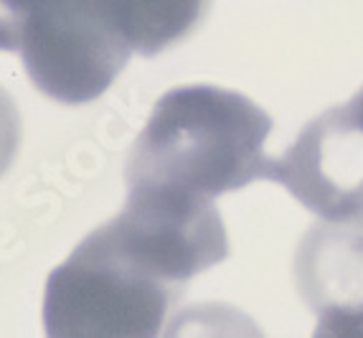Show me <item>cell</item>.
<instances>
[{"label": "cell", "mask_w": 363, "mask_h": 338, "mask_svg": "<svg viewBox=\"0 0 363 338\" xmlns=\"http://www.w3.org/2000/svg\"><path fill=\"white\" fill-rule=\"evenodd\" d=\"M54 3L59 0H0V51H18L23 23Z\"/></svg>", "instance_id": "obj_8"}, {"label": "cell", "mask_w": 363, "mask_h": 338, "mask_svg": "<svg viewBox=\"0 0 363 338\" xmlns=\"http://www.w3.org/2000/svg\"><path fill=\"white\" fill-rule=\"evenodd\" d=\"M295 272L318 315V336L363 338V214L313 227L297 249Z\"/></svg>", "instance_id": "obj_6"}, {"label": "cell", "mask_w": 363, "mask_h": 338, "mask_svg": "<svg viewBox=\"0 0 363 338\" xmlns=\"http://www.w3.org/2000/svg\"><path fill=\"white\" fill-rule=\"evenodd\" d=\"M320 219L363 214V87L345 104L315 117L267 175Z\"/></svg>", "instance_id": "obj_5"}, {"label": "cell", "mask_w": 363, "mask_h": 338, "mask_svg": "<svg viewBox=\"0 0 363 338\" xmlns=\"http://www.w3.org/2000/svg\"><path fill=\"white\" fill-rule=\"evenodd\" d=\"M128 191L125 209L104 229L130 260L155 278L183 288L229 257V236L211 199L170 188Z\"/></svg>", "instance_id": "obj_4"}, {"label": "cell", "mask_w": 363, "mask_h": 338, "mask_svg": "<svg viewBox=\"0 0 363 338\" xmlns=\"http://www.w3.org/2000/svg\"><path fill=\"white\" fill-rule=\"evenodd\" d=\"M211 0H94L102 21L133 54L155 56L201 26Z\"/></svg>", "instance_id": "obj_7"}, {"label": "cell", "mask_w": 363, "mask_h": 338, "mask_svg": "<svg viewBox=\"0 0 363 338\" xmlns=\"http://www.w3.org/2000/svg\"><path fill=\"white\" fill-rule=\"evenodd\" d=\"M21 145V115L13 97L0 87V175L6 173L18 156Z\"/></svg>", "instance_id": "obj_9"}, {"label": "cell", "mask_w": 363, "mask_h": 338, "mask_svg": "<svg viewBox=\"0 0 363 338\" xmlns=\"http://www.w3.org/2000/svg\"><path fill=\"white\" fill-rule=\"evenodd\" d=\"M178 295L181 288L130 260L99 227L49 275L43 326L51 338H150Z\"/></svg>", "instance_id": "obj_2"}, {"label": "cell", "mask_w": 363, "mask_h": 338, "mask_svg": "<svg viewBox=\"0 0 363 338\" xmlns=\"http://www.w3.org/2000/svg\"><path fill=\"white\" fill-rule=\"evenodd\" d=\"M272 117L249 97L211 84L170 89L157 99L128 160V188L221 196L264 178Z\"/></svg>", "instance_id": "obj_1"}, {"label": "cell", "mask_w": 363, "mask_h": 338, "mask_svg": "<svg viewBox=\"0 0 363 338\" xmlns=\"http://www.w3.org/2000/svg\"><path fill=\"white\" fill-rule=\"evenodd\" d=\"M18 54L36 89L61 104H86L112 87L133 51L94 0H59L23 23Z\"/></svg>", "instance_id": "obj_3"}]
</instances>
